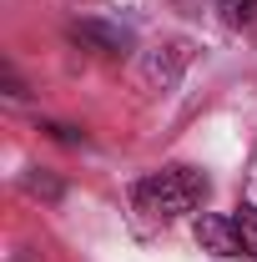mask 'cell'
I'll return each mask as SVG.
<instances>
[{"mask_svg": "<svg viewBox=\"0 0 257 262\" xmlns=\"http://www.w3.org/2000/svg\"><path fill=\"white\" fill-rule=\"evenodd\" d=\"M197 242L217 257H242V232H237V217H222V212H202L197 217Z\"/></svg>", "mask_w": 257, "mask_h": 262, "instance_id": "2", "label": "cell"}, {"mask_svg": "<svg viewBox=\"0 0 257 262\" xmlns=\"http://www.w3.org/2000/svg\"><path fill=\"white\" fill-rule=\"evenodd\" d=\"M232 217H237V232H242V247H247V257H257V207H237Z\"/></svg>", "mask_w": 257, "mask_h": 262, "instance_id": "5", "label": "cell"}, {"mask_svg": "<svg viewBox=\"0 0 257 262\" xmlns=\"http://www.w3.org/2000/svg\"><path fill=\"white\" fill-rule=\"evenodd\" d=\"M202 202H207V177L197 166H161L131 187V212L146 227H166V222L197 212Z\"/></svg>", "mask_w": 257, "mask_h": 262, "instance_id": "1", "label": "cell"}, {"mask_svg": "<svg viewBox=\"0 0 257 262\" xmlns=\"http://www.w3.org/2000/svg\"><path fill=\"white\" fill-rule=\"evenodd\" d=\"M212 5H217L222 26H232V31H242V26L257 20V0H212Z\"/></svg>", "mask_w": 257, "mask_h": 262, "instance_id": "4", "label": "cell"}, {"mask_svg": "<svg viewBox=\"0 0 257 262\" xmlns=\"http://www.w3.org/2000/svg\"><path fill=\"white\" fill-rule=\"evenodd\" d=\"M46 131L56 136V141H66V146H76L81 136H76V126H61V121H46Z\"/></svg>", "mask_w": 257, "mask_h": 262, "instance_id": "6", "label": "cell"}, {"mask_svg": "<svg viewBox=\"0 0 257 262\" xmlns=\"http://www.w3.org/2000/svg\"><path fill=\"white\" fill-rule=\"evenodd\" d=\"M71 35L86 40V46H96V51H106V56H116V51L126 46V35H121V31H106V26H96V20H81Z\"/></svg>", "mask_w": 257, "mask_h": 262, "instance_id": "3", "label": "cell"}]
</instances>
